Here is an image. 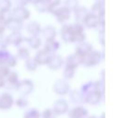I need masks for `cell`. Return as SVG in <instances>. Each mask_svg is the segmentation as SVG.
<instances>
[{
    "label": "cell",
    "mask_w": 121,
    "mask_h": 118,
    "mask_svg": "<svg viewBox=\"0 0 121 118\" xmlns=\"http://www.w3.org/2000/svg\"><path fill=\"white\" fill-rule=\"evenodd\" d=\"M22 28H23V22L13 19L7 24V29L11 32H20Z\"/></svg>",
    "instance_id": "cell-24"
},
{
    "label": "cell",
    "mask_w": 121,
    "mask_h": 118,
    "mask_svg": "<svg viewBox=\"0 0 121 118\" xmlns=\"http://www.w3.org/2000/svg\"><path fill=\"white\" fill-rule=\"evenodd\" d=\"M9 45V35H6L5 33L0 34V49H6Z\"/></svg>",
    "instance_id": "cell-36"
},
{
    "label": "cell",
    "mask_w": 121,
    "mask_h": 118,
    "mask_svg": "<svg viewBox=\"0 0 121 118\" xmlns=\"http://www.w3.org/2000/svg\"><path fill=\"white\" fill-rule=\"evenodd\" d=\"M64 7L67 8L69 11H74L79 7V0H65Z\"/></svg>",
    "instance_id": "cell-32"
},
{
    "label": "cell",
    "mask_w": 121,
    "mask_h": 118,
    "mask_svg": "<svg viewBox=\"0 0 121 118\" xmlns=\"http://www.w3.org/2000/svg\"><path fill=\"white\" fill-rule=\"evenodd\" d=\"M5 80H6L5 87H7L8 88H9V89H13V88L16 89L17 85L20 82L19 75H18V73L16 71H10Z\"/></svg>",
    "instance_id": "cell-13"
},
{
    "label": "cell",
    "mask_w": 121,
    "mask_h": 118,
    "mask_svg": "<svg viewBox=\"0 0 121 118\" xmlns=\"http://www.w3.org/2000/svg\"><path fill=\"white\" fill-rule=\"evenodd\" d=\"M34 89V84L30 79H23L20 80L19 84L16 87V90L20 93L21 96L27 97Z\"/></svg>",
    "instance_id": "cell-2"
},
{
    "label": "cell",
    "mask_w": 121,
    "mask_h": 118,
    "mask_svg": "<svg viewBox=\"0 0 121 118\" xmlns=\"http://www.w3.org/2000/svg\"><path fill=\"white\" fill-rule=\"evenodd\" d=\"M73 12H74V14H75V20H76V23H79V24L83 25V21L86 19L87 15L89 14L88 9H87L85 7H80V6H79Z\"/></svg>",
    "instance_id": "cell-19"
},
{
    "label": "cell",
    "mask_w": 121,
    "mask_h": 118,
    "mask_svg": "<svg viewBox=\"0 0 121 118\" xmlns=\"http://www.w3.org/2000/svg\"><path fill=\"white\" fill-rule=\"evenodd\" d=\"M41 118H57V115L54 112V110L50 107V108L44 109L41 113Z\"/></svg>",
    "instance_id": "cell-34"
},
{
    "label": "cell",
    "mask_w": 121,
    "mask_h": 118,
    "mask_svg": "<svg viewBox=\"0 0 121 118\" xmlns=\"http://www.w3.org/2000/svg\"><path fill=\"white\" fill-rule=\"evenodd\" d=\"M49 6H50V13H54L55 10L57 8H59V5L61 3V0H48Z\"/></svg>",
    "instance_id": "cell-38"
},
{
    "label": "cell",
    "mask_w": 121,
    "mask_h": 118,
    "mask_svg": "<svg viewBox=\"0 0 121 118\" xmlns=\"http://www.w3.org/2000/svg\"><path fill=\"white\" fill-rule=\"evenodd\" d=\"M35 9L39 12H50V6L48 3V0H36L34 3Z\"/></svg>",
    "instance_id": "cell-25"
},
{
    "label": "cell",
    "mask_w": 121,
    "mask_h": 118,
    "mask_svg": "<svg viewBox=\"0 0 121 118\" xmlns=\"http://www.w3.org/2000/svg\"><path fill=\"white\" fill-rule=\"evenodd\" d=\"M17 59H20L23 61H26L30 57V50L26 47H20L17 51Z\"/></svg>",
    "instance_id": "cell-27"
},
{
    "label": "cell",
    "mask_w": 121,
    "mask_h": 118,
    "mask_svg": "<svg viewBox=\"0 0 121 118\" xmlns=\"http://www.w3.org/2000/svg\"><path fill=\"white\" fill-rule=\"evenodd\" d=\"M75 76V69L69 68V67H66L63 70V77H64V79L66 80H69V79H71L74 78Z\"/></svg>",
    "instance_id": "cell-35"
},
{
    "label": "cell",
    "mask_w": 121,
    "mask_h": 118,
    "mask_svg": "<svg viewBox=\"0 0 121 118\" xmlns=\"http://www.w3.org/2000/svg\"><path fill=\"white\" fill-rule=\"evenodd\" d=\"M86 118H98L97 116H95V115H89L88 117H86Z\"/></svg>",
    "instance_id": "cell-47"
},
{
    "label": "cell",
    "mask_w": 121,
    "mask_h": 118,
    "mask_svg": "<svg viewBox=\"0 0 121 118\" xmlns=\"http://www.w3.org/2000/svg\"><path fill=\"white\" fill-rule=\"evenodd\" d=\"M91 14L100 18L104 16V0H96L91 6Z\"/></svg>",
    "instance_id": "cell-17"
},
{
    "label": "cell",
    "mask_w": 121,
    "mask_h": 118,
    "mask_svg": "<svg viewBox=\"0 0 121 118\" xmlns=\"http://www.w3.org/2000/svg\"><path fill=\"white\" fill-rule=\"evenodd\" d=\"M10 72V68L9 67L3 65V66H0V77L3 78V79H6L7 76L9 75V73Z\"/></svg>",
    "instance_id": "cell-39"
},
{
    "label": "cell",
    "mask_w": 121,
    "mask_h": 118,
    "mask_svg": "<svg viewBox=\"0 0 121 118\" xmlns=\"http://www.w3.org/2000/svg\"><path fill=\"white\" fill-rule=\"evenodd\" d=\"M23 118H41V113L37 109L30 108L24 113Z\"/></svg>",
    "instance_id": "cell-28"
},
{
    "label": "cell",
    "mask_w": 121,
    "mask_h": 118,
    "mask_svg": "<svg viewBox=\"0 0 121 118\" xmlns=\"http://www.w3.org/2000/svg\"><path fill=\"white\" fill-rule=\"evenodd\" d=\"M12 20V13L11 10H8V11H1L0 12V20L3 21L6 25Z\"/></svg>",
    "instance_id": "cell-33"
},
{
    "label": "cell",
    "mask_w": 121,
    "mask_h": 118,
    "mask_svg": "<svg viewBox=\"0 0 121 118\" xmlns=\"http://www.w3.org/2000/svg\"><path fill=\"white\" fill-rule=\"evenodd\" d=\"M52 109L56 114V115H63L67 114L68 111L69 110V102L64 99H58L54 102Z\"/></svg>",
    "instance_id": "cell-8"
},
{
    "label": "cell",
    "mask_w": 121,
    "mask_h": 118,
    "mask_svg": "<svg viewBox=\"0 0 121 118\" xmlns=\"http://www.w3.org/2000/svg\"><path fill=\"white\" fill-rule=\"evenodd\" d=\"M91 50H93L92 45L88 42H81L79 43H76V47H75V54H77L78 55H80L81 57L86 55L88 53H90Z\"/></svg>",
    "instance_id": "cell-12"
},
{
    "label": "cell",
    "mask_w": 121,
    "mask_h": 118,
    "mask_svg": "<svg viewBox=\"0 0 121 118\" xmlns=\"http://www.w3.org/2000/svg\"><path fill=\"white\" fill-rule=\"evenodd\" d=\"M71 29H72L73 36H74V43H79V42L85 41L86 34L84 31L83 25L75 22V23L71 24Z\"/></svg>",
    "instance_id": "cell-5"
},
{
    "label": "cell",
    "mask_w": 121,
    "mask_h": 118,
    "mask_svg": "<svg viewBox=\"0 0 121 118\" xmlns=\"http://www.w3.org/2000/svg\"><path fill=\"white\" fill-rule=\"evenodd\" d=\"M99 22H100V19L89 12L86 19L83 21V25L89 29H97Z\"/></svg>",
    "instance_id": "cell-20"
},
{
    "label": "cell",
    "mask_w": 121,
    "mask_h": 118,
    "mask_svg": "<svg viewBox=\"0 0 121 118\" xmlns=\"http://www.w3.org/2000/svg\"><path fill=\"white\" fill-rule=\"evenodd\" d=\"M60 36L62 40L65 42H74V36H73V31L71 29V24H64L61 28Z\"/></svg>",
    "instance_id": "cell-11"
},
{
    "label": "cell",
    "mask_w": 121,
    "mask_h": 118,
    "mask_svg": "<svg viewBox=\"0 0 121 118\" xmlns=\"http://www.w3.org/2000/svg\"><path fill=\"white\" fill-rule=\"evenodd\" d=\"M69 101H70L73 104H75V105H81V104L83 103L81 92H80V90H78V89L69 90Z\"/></svg>",
    "instance_id": "cell-23"
},
{
    "label": "cell",
    "mask_w": 121,
    "mask_h": 118,
    "mask_svg": "<svg viewBox=\"0 0 121 118\" xmlns=\"http://www.w3.org/2000/svg\"><path fill=\"white\" fill-rule=\"evenodd\" d=\"M43 39L45 40V42L47 41H53L55 40L57 32H56V29L52 26V25H47L45 26L43 29H42V31H41Z\"/></svg>",
    "instance_id": "cell-18"
},
{
    "label": "cell",
    "mask_w": 121,
    "mask_h": 118,
    "mask_svg": "<svg viewBox=\"0 0 121 118\" xmlns=\"http://www.w3.org/2000/svg\"><path fill=\"white\" fill-rule=\"evenodd\" d=\"M9 52L7 49H0V66L7 65V62L10 56Z\"/></svg>",
    "instance_id": "cell-31"
},
{
    "label": "cell",
    "mask_w": 121,
    "mask_h": 118,
    "mask_svg": "<svg viewBox=\"0 0 121 118\" xmlns=\"http://www.w3.org/2000/svg\"><path fill=\"white\" fill-rule=\"evenodd\" d=\"M37 67H38V65H37L36 61L34 60L33 57H30V56L29 58L25 61V68L27 69L28 71H30V72L35 71L37 69Z\"/></svg>",
    "instance_id": "cell-29"
},
{
    "label": "cell",
    "mask_w": 121,
    "mask_h": 118,
    "mask_svg": "<svg viewBox=\"0 0 121 118\" xmlns=\"http://www.w3.org/2000/svg\"><path fill=\"white\" fill-rule=\"evenodd\" d=\"M53 90L56 95L64 96L66 94H69V92L70 90V86H69L68 80L64 79H59L54 83Z\"/></svg>",
    "instance_id": "cell-3"
},
{
    "label": "cell",
    "mask_w": 121,
    "mask_h": 118,
    "mask_svg": "<svg viewBox=\"0 0 121 118\" xmlns=\"http://www.w3.org/2000/svg\"><path fill=\"white\" fill-rule=\"evenodd\" d=\"M59 48H60V43H59V42H57L56 40L45 42L44 46H43V50L46 51L47 53H49L50 55H55Z\"/></svg>",
    "instance_id": "cell-22"
},
{
    "label": "cell",
    "mask_w": 121,
    "mask_h": 118,
    "mask_svg": "<svg viewBox=\"0 0 121 118\" xmlns=\"http://www.w3.org/2000/svg\"><path fill=\"white\" fill-rule=\"evenodd\" d=\"M14 105V98L9 92L0 93V110L7 111Z\"/></svg>",
    "instance_id": "cell-7"
},
{
    "label": "cell",
    "mask_w": 121,
    "mask_h": 118,
    "mask_svg": "<svg viewBox=\"0 0 121 118\" xmlns=\"http://www.w3.org/2000/svg\"><path fill=\"white\" fill-rule=\"evenodd\" d=\"M12 3L10 0H0V12L10 10Z\"/></svg>",
    "instance_id": "cell-37"
},
{
    "label": "cell",
    "mask_w": 121,
    "mask_h": 118,
    "mask_svg": "<svg viewBox=\"0 0 121 118\" xmlns=\"http://www.w3.org/2000/svg\"><path fill=\"white\" fill-rule=\"evenodd\" d=\"M70 13L71 12L69 10L63 6V7L57 8L55 10V12L53 14L56 17V19L58 23L66 24V21H68V20H69V18H70Z\"/></svg>",
    "instance_id": "cell-6"
},
{
    "label": "cell",
    "mask_w": 121,
    "mask_h": 118,
    "mask_svg": "<svg viewBox=\"0 0 121 118\" xmlns=\"http://www.w3.org/2000/svg\"><path fill=\"white\" fill-rule=\"evenodd\" d=\"M24 41H25V38L20 32H11L9 35V42L13 46L19 47Z\"/></svg>",
    "instance_id": "cell-21"
},
{
    "label": "cell",
    "mask_w": 121,
    "mask_h": 118,
    "mask_svg": "<svg viewBox=\"0 0 121 118\" xmlns=\"http://www.w3.org/2000/svg\"><path fill=\"white\" fill-rule=\"evenodd\" d=\"M25 41L28 42L30 48L33 50L39 49L42 44V40L38 36H30L28 38H25Z\"/></svg>",
    "instance_id": "cell-26"
},
{
    "label": "cell",
    "mask_w": 121,
    "mask_h": 118,
    "mask_svg": "<svg viewBox=\"0 0 121 118\" xmlns=\"http://www.w3.org/2000/svg\"><path fill=\"white\" fill-rule=\"evenodd\" d=\"M12 19L23 22L30 18V11L26 8H14L11 10Z\"/></svg>",
    "instance_id": "cell-9"
},
{
    "label": "cell",
    "mask_w": 121,
    "mask_h": 118,
    "mask_svg": "<svg viewBox=\"0 0 121 118\" xmlns=\"http://www.w3.org/2000/svg\"><path fill=\"white\" fill-rule=\"evenodd\" d=\"M89 116V111L83 105H76L68 111L69 118H86Z\"/></svg>",
    "instance_id": "cell-4"
},
{
    "label": "cell",
    "mask_w": 121,
    "mask_h": 118,
    "mask_svg": "<svg viewBox=\"0 0 121 118\" xmlns=\"http://www.w3.org/2000/svg\"><path fill=\"white\" fill-rule=\"evenodd\" d=\"M25 30L30 34V36H38L42 31V27L39 22L32 20L25 25Z\"/></svg>",
    "instance_id": "cell-16"
},
{
    "label": "cell",
    "mask_w": 121,
    "mask_h": 118,
    "mask_svg": "<svg viewBox=\"0 0 121 118\" xmlns=\"http://www.w3.org/2000/svg\"><path fill=\"white\" fill-rule=\"evenodd\" d=\"M15 8H25L28 4L27 0H14Z\"/></svg>",
    "instance_id": "cell-41"
},
{
    "label": "cell",
    "mask_w": 121,
    "mask_h": 118,
    "mask_svg": "<svg viewBox=\"0 0 121 118\" xmlns=\"http://www.w3.org/2000/svg\"><path fill=\"white\" fill-rule=\"evenodd\" d=\"M98 118H105V113H103L101 115H100V117Z\"/></svg>",
    "instance_id": "cell-46"
},
{
    "label": "cell",
    "mask_w": 121,
    "mask_h": 118,
    "mask_svg": "<svg viewBox=\"0 0 121 118\" xmlns=\"http://www.w3.org/2000/svg\"><path fill=\"white\" fill-rule=\"evenodd\" d=\"M17 62H18V59L16 57V55H13L12 54L10 55L9 58L8 60V62H7V67H15L16 65H17Z\"/></svg>",
    "instance_id": "cell-40"
},
{
    "label": "cell",
    "mask_w": 121,
    "mask_h": 118,
    "mask_svg": "<svg viewBox=\"0 0 121 118\" xmlns=\"http://www.w3.org/2000/svg\"><path fill=\"white\" fill-rule=\"evenodd\" d=\"M27 2H28V3H30V4H33V5H34V3L36 2V0H27Z\"/></svg>",
    "instance_id": "cell-45"
},
{
    "label": "cell",
    "mask_w": 121,
    "mask_h": 118,
    "mask_svg": "<svg viewBox=\"0 0 121 118\" xmlns=\"http://www.w3.org/2000/svg\"><path fill=\"white\" fill-rule=\"evenodd\" d=\"M7 30V25L0 20V34L1 33H5V30Z\"/></svg>",
    "instance_id": "cell-43"
},
{
    "label": "cell",
    "mask_w": 121,
    "mask_h": 118,
    "mask_svg": "<svg viewBox=\"0 0 121 118\" xmlns=\"http://www.w3.org/2000/svg\"><path fill=\"white\" fill-rule=\"evenodd\" d=\"M64 64V59L59 55H52L50 57V60L47 64L48 68L51 70H58Z\"/></svg>",
    "instance_id": "cell-14"
},
{
    "label": "cell",
    "mask_w": 121,
    "mask_h": 118,
    "mask_svg": "<svg viewBox=\"0 0 121 118\" xmlns=\"http://www.w3.org/2000/svg\"><path fill=\"white\" fill-rule=\"evenodd\" d=\"M102 60H104V54L99 51L91 50L86 55L81 57V66L85 67H92L97 66Z\"/></svg>",
    "instance_id": "cell-1"
},
{
    "label": "cell",
    "mask_w": 121,
    "mask_h": 118,
    "mask_svg": "<svg viewBox=\"0 0 121 118\" xmlns=\"http://www.w3.org/2000/svg\"><path fill=\"white\" fill-rule=\"evenodd\" d=\"M99 42H100V44H101L103 47H104V43H105V41H104V32H99Z\"/></svg>",
    "instance_id": "cell-42"
},
{
    "label": "cell",
    "mask_w": 121,
    "mask_h": 118,
    "mask_svg": "<svg viewBox=\"0 0 121 118\" xmlns=\"http://www.w3.org/2000/svg\"><path fill=\"white\" fill-rule=\"evenodd\" d=\"M81 57L80 55H78L77 54H71L69 55H68L65 59V67H69L72 69H76L79 67V66H81Z\"/></svg>",
    "instance_id": "cell-10"
},
{
    "label": "cell",
    "mask_w": 121,
    "mask_h": 118,
    "mask_svg": "<svg viewBox=\"0 0 121 118\" xmlns=\"http://www.w3.org/2000/svg\"><path fill=\"white\" fill-rule=\"evenodd\" d=\"M5 84H6V80H5V79H3V78L0 77V88H5Z\"/></svg>",
    "instance_id": "cell-44"
},
{
    "label": "cell",
    "mask_w": 121,
    "mask_h": 118,
    "mask_svg": "<svg viewBox=\"0 0 121 118\" xmlns=\"http://www.w3.org/2000/svg\"><path fill=\"white\" fill-rule=\"evenodd\" d=\"M52 55H50L49 53H47L46 51L44 50H39L36 55H34V60L36 61L37 65L38 66H43V65H47L49 60H50V57Z\"/></svg>",
    "instance_id": "cell-15"
},
{
    "label": "cell",
    "mask_w": 121,
    "mask_h": 118,
    "mask_svg": "<svg viewBox=\"0 0 121 118\" xmlns=\"http://www.w3.org/2000/svg\"><path fill=\"white\" fill-rule=\"evenodd\" d=\"M14 104L20 109L26 108V107H28V105H29V101L27 100L26 97L20 96V97L17 98L14 101Z\"/></svg>",
    "instance_id": "cell-30"
}]
</instances>
